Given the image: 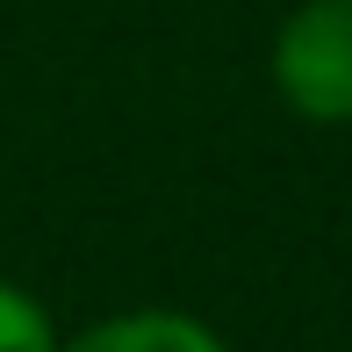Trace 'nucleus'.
Masks as SVG:
<instances>
[{
	"mask_svg": "<svg viewBox=\"0 0 352 352\" xmlns=\"http://www.w3.org/2000/svg\"><path fill=\"white\" fill-rule=\"evenodd\" d=\"M274 87L302 122H352V0H302L280 22Z\"/></svg>",
	"mask_w": 352,
	"mask_h": 352,
	"instance_id": "f257e3e1",
	"label": "nucleus"
},
{
	"mask_svg": "<svg viewBox=\"0 0 352 352\" xmlns=\"http://www.w3.org/2000/svg\"><path fill=\"white\" fill-rule=\"evenodd\" d=\"M58 352H223V338L180 309H130V316H108V324L79 331Z\"/></svg>",
	"mask_w": 352,
	"mask_h": 352,
	"instance_id": "f03ea898",
	"label": "nucleus"
},
{
	"mask_svg": "<svg viewBox=\"0 0 352 352\" xmlns=\"http://www.w3.org/2000/svg\"><path fill=\"white\" fill-rule=\"evenodd\" d=\"M0 352H58V324L29 287L0 280Z\"/></svg>",
	"mask_w": 352,
	"mask_h": 352,
	"instance_id": "7ed1b4c3",
	"label": "nucleus"
}]
</instances>
